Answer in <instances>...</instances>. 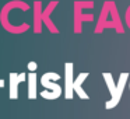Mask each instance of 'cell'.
<instances>
[{"mask_svg":"<svg viewBox=\"0 0 130 119\" xmlns=\"http://www.w3.org/2000/svg\"><path fill=\"white\" fill-rule=\"evenodd\" d=\"M108 28L115 29L118 34H123L124 32L123 23H122V18L119 16L118 9H116V3L113 0H108L102 4L98 23H96L94 32L101 34V32H104V29H108Z\"/></svg>","mask_w":130,"mask_h":119,"instance_id":"cell-1","label":"cell"},{"mask_svg":"<svg viewBox=\"0 0 130 119\" xmlns=\"http://www.w3.org/2000/svg\"><path fill=\"white\" fill-rule=\"evenodd\" d=\"M59 4L57 0H53L48 4L45 10H42V2L41 0H35L34 2V32L35 34H41L42 32V24H45L48 27V29L52 34H59L57 27L53 24V21L51 20V14L53 13L55 7Z\"/></svg>","mask_w":130,"mask_h":119,"instance_id":"cell-2","label":"cell"},{"mask_svg":"<svg viewBox=\"0 0 130 119\" xmlns=\"http://www.w3.org/2000/svg\"><path fill=\"white\" fill-rule=\"evenodd\" d=\"M14 9H20L21 11H28L29 10V6L28 3L23 2V0H11L9 3H6L0 11V24L6 29L7 32L10 34H24L29 29V24L28 23H23L20 27H14L11 23H10V11Z\"/></svg>","mask_w":130,"mask_h":119,"instance_id":"cell-3","label":"cell"},{"mask_svg":"<svg viewBox=\"0 0 130 119\" xmlns=\"http://www.w3.org/2000/svg\"><path fill=\"white\" fill-rule=\"evenodd\" d=\"M57 80H60V74L55 73V71H46L45 74H42V77H41V84L45 88H48V90L42 91V93L39 94L42 98L51 99L52 101V99L59 98V97L64 93V90H63L59 84L55 83V81H57Z\"/></svg>","mask_w":130,"mask_h":119,"instance_id":"cell-4","label":"cell"},{"mask_svg":"<svg viewBox=\"0 0 130 119\" xmlns=\"http://www.w3.org/2000/svg\"><path fill=\"white\" fill-rule=\"evenodd\" d=\"M94 2L92 0H77L74 2V32L81 34L83 31V23H92L94 16L92 14H84L83 9H92Z\"/></svg>","mask_w":130,"mask_h":119,"instance_id":"cell-5","label":"cell"},{"mask_svg":"<svg viewBox=\"0 0 130 119\" xmlns=\"http://www.w3.org/2000/svg\"><path fill=\"white\" fill-rule=\"evenodd\" d=\"M74 65L71 62L64 63V98L66 99H73L74 94V77H73Z\"/></svg>","mask_w":130,"mask_h":119,"instance_id":"cell-6","label":"cell"},{"mask_svg":"<svg viewBox=\"0 0 130 119\" xmlns=\"http://www.w3.org/2000/svg\"><path fill=\"white\" fill-rule=\"evenodd\" d=\"M127 79H129V73H120L119 76V80H118V94H116V98L115 101H106L105 102V109H113V108L118 107V104L120 102V98L123 95V91H124V87L127 85Z\"/></svg>","mask_w":130,"mask_h":119,"instance_id":"cell-7","label":"cell"},{"mask_svg":"<svg viewBox=\"0 0 130 119\" xmlns=\"http://www.w3.org/2000/svg\"><path fill=\"white\" fill-rule=\"evenodd\" d=\"M9 79H10V87H9L10 99H17L18 98V85H20V83L27 80V74L25 73H10Z\"/></svg>","mask_w":130,"mask_h":119,"instance_id":"cell-8","label":"cell"},{"mask_svg":"<svg viewBox=\"0 0 130 119\" xmlns=\"http://www.w3.org/2000/svg\"><path fill=\"white\" fill-rule=\"evenodd\" d=\"M27 83H28V93H27V97H28L29 99H35L38 97V76L35 71H32V73H29L28 76H27Z\"/></svg>","mask_w":130,"mask_h":119,"instance_id":"cell-9","label":"cell"},{"mask_svg":"<svg viewBox=\"0 0 130 119\" xmlns=\"http://www.w3.org/2000/svg\"><path fill=\"white\" fill-rule=\"evenodd\" d=\"M87 71H84V73H80L78 77H77L76 80H74V93H77V95L80 97L81 99H90V97H88V94L84 91V88H83V83H84V80L88 77Z\"/></svg>","mask_w":130,"mask_h":119,"instance_id":"cell-10","label":"cell"},{"mask_svg":"<svg viewBox=\"0 0 130 119\" xmlns=\"http://www.w3.org/2000/svg\"><path fill=\"white\" fill-rule=\"evenodd\" d=\"M102 77H104L105 83H106L108 85V90H109L110 93V99H108V101H115L116 98V94H118V83H115V80H113V76L110 73H102Z\"/></svg>","mask_w":130,"mask_h":119,"instance_id":"cell-11","label":"cell"},{"mask_svg":"<svg viewBox=\"0 0 130 119\" xmlns=\"http://www.w3.org/2000/svg\"><path fill=\"white\" fill-rule=\"evenodd\" d=\"M27 67H28V70H29V73H32V71H35L38 69V63L37 62H34V60H31V62L27 65Z\"/></svg>","mask_w":130,"mask_h":119,"instance_id":"cell-12","label":"cell"},{"mask_svg":"<svg viewBox=\"0 0 130 119\" xmlns=\"http://www.w3.org/2000/svg\"><path fill=\"white\" fill-rule=\"evenodd\" d=\"M2 87H4V80L0 79V88H2Z\"/></svg>","mask_w":130,"mask_h":119,"instance_id":"cell-13","label":"cell"},{"mask_svg":"<svg viewBox=\"0 0 130 119\" xmlns=\"http://www.w3.org/2000/svg\"><path fill=\"white\" fill-rule=\"evenodd\" d=\"M129 88H130V81H129Z\"/></svg>","mask_w":130,"mask_h":119,"instance_id":"cell-14","label":"cell"}]
</instances>
